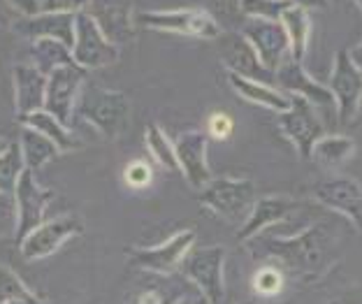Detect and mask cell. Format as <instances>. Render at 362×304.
Wrapping results in <instances>:
<instances>
[{"label":"cell","instance_id":"19","mask_svg":"<svg viewBox=\"0 0 362 304\" xmlns=\"http://www.w3.org/2000/svg\"><path fill=\"white\" fill-rule=\"evenodd\" d=\"M221 59H223L226 70L233 72V75H240L244 79H253V81H262V84L274 81V72H269L265 65H262L256 49L246 42L244 35L226 37L223 47H221Z\"/></svg>","mask_w":362,"mask_h":304},{"label":"cell","instance_id":"2","mask_svg":"<svg viewBox=\"0 0 362 304\" xmlns=\"http://www.w3.org/2000/svg\"><path fill=\"white\" fill-rule=\"evenodd\" d=\"M75 114L86 123H90L103 137L117 139L128 126L130 103L119 91L84 84L79 93V100L75 105Z\"/></svg>","mask_w":362,"mask_h":304},{"label":"cell","instance_id":"35","mask_svg":"<svg viewBox=\"0 0 362 304\" xmlns=\"http://www.w3.org/2000/svg\"><path fill=\"white\" fill-rule=\"evenodd\" d=\"M153 179V170L146 160H133L123 170V182L130 188H146Z\"/></svg>","mask_w":362,"mask_h":304},{"label":"cell","instance_id":"14","mask_svg":"<svg viewBox=\"0 0 362 304\" xmlns=\"http://www.w3.org/2000/svg\"><path fill=\"white\" fill-rule=\"evenodd\" d=\"M81 233H84V223H81L77 216H72V214L45 221L42 226L33 230L26 240L19 244L21 256L26 260L47 258V256H52V253L59 251L70 237L81 235Z\"/></svg>","mask_w":362,"mask_h":304},{"label":"cell","instance_id":"5","mask_svg":"<svg viewBox=\"0 0 362 304\" xmlns=\"http://www.w3.org/2000/svg\"><path fill=\"white\" fill-rule=\"evenodd\" d=\"M223 246H207V249H191L188 256L181 260V272L186 279L200 288L202 298L209 304H223Z\"/></svg>","mask_w":362,"mask_h":304},{"label":"cell","instance_id":"8","mask_svg":"<svg viewBox=\"0 0 362 304\" xmlns=\"http://www.w3.org/2000/svg\"><path fill=\"white\" fill-rule=\"evenodd\" d=\"M327 88H330L334 95L339 123L341 126H349V123L358 117L360 105H362V72L358 70V65L351 61V54L346 49H341V52L334 56V68H332V77Z\"/></svg>","mask_w":362,"mask_h":304},{"label":"cell","instance_id":"13","mask_svg":"<svg viewBox=\"0 0 362 304\" xmlns=\"http://www.w3.org/2000/svg\"><path fill=\"white\" fill-rule=\"evenodd\" d=\"M112 45H126L135 37V0H88L86 10Z\"/></svg>","mask_w":362,"mask_h":304},{"label":"cell","instance_id":"36","mask_svg":"<svg viewBox=\"0 0 362 304\" xmlns=\"http://www.w3.org/2000/svg\"><path fill=\"white\" fill-rule=\"evenodd\" d=\"M88 0H40V12L54 14H79L84 12Z\"/></svg>","mask_w":362,"mask_h":304},{"label":"cell","instance_id":"3","mask_svg":"<svg viewBox=\"0 0 362 304\" xmlns=\"http://www.w3.org/2000/svg\"><path fill=\"white\" fill-rule=\"evenodd\" d=\"M200 200L204 207H209L214 214L223 216L230 223H246V218L251 216L253 207L258 202L256 184L249 179H233V177H221L211 179L200 191Z\"/></svg>","mask_w":362,"mask_h":304},{"label":"cell","instance_id":"45","mask_svg":"<svg viewBox=\"0 0 362 304\" xmlns=\"http://www.w3.org/2000/svg\"><path fill=\"white\" fill-rule=\"evenodd\" d=\"M353 3H356V5L360 7V10H362V0H353Z\"/></svg>","mask_w":362,"mask_h":304},{"label":"cell","instance_id":"27","mask_svg":"<svg viewBox=\"0 0 362 304\" xmlns=\"http://www.w3.org/2000/svg\"><path fill=\"white\" fill-rule=\"evenodd\" d=\"M356 153V142L346 135H323L316 142L314 151H311V158H314L318 165H323L327 170H334L344 165L351 156Z\"/></svg>","mask_w":362,"mask_h":304},{"label":"cell","instance_id":"37","mask_svg":"<svg viewBox=\"0 0 362 304\" xmlns=\"http://www.w3.org/2000/svg\"><path fill=\"white\" fill-rule=\"evenodd\" d=\"M21 19V14L14 10L10 0H0V26H14V21Z\"/></svg>","mask_w":362,"mask_h":304},{"label":"cell","instance_id":"16","mask_svg":"<svg viewBox=\"0 0 362 304\" xmlns=\"http://www.w3.org/2000/svg\"><path fill=\"white\" fill-rule=\"evenodd\" d=\"M209 135L204 130H188L175 139V151L179 160V172H184L186 182L197 191L211 182V170L207 163Z\"/></svg>","mask_w":362,"mask_h":304},{"label":"cell","instance_id":"34","mask_svg":"<svg viewBox=\"0 0 362 304\" xmlns=\"http://www.w3.org/2000/svg\"><path fill=\"white\" fill-rule=\"evenodd\" d=\"M235 133V119L223 110H214L207 117V135L214 139H230Z\"/></svg>","mask_w":362,"mask_h":304},{"label":"cell","instance_id":"21","mask_svg":"<svg viewBox=\"0 0 362 304\" xmlns=\"http://www.w3.org/2000/svg\"><path fill=\"white\" fill-rule=\"evenodd\" d=\"M295 209H300V202L293 198H286V195H267V198H258L256 207H253L251 216L246 218V223L242 226L237 240L240 242L253 240V237L260 235L267 226L291 216Z\"/></svg>","mask_w":362,"mask_h":304},{"label":"cell","instance_id":"25","mask_svg":"<svg viewBox=\"0 0 362 304\" xmlns=\"http://www.w3.org/2000/svg\"><path fill=\"white\" fill-rule=\"evenodd\" d=\"M281 23L288 33V40H291V56L295 61H304V54H307L309 47V35H311V19H309V10L298 5H291L288 10L281 14Z\"/></svg>","mask_w":362,"mask_h":304},{"label":"cell","instance_id":"32","mask_svg":"<svg viewBox=\"0 0 362 304\" xmlns=\"http://www.w3.org/2000/svg\"><path fill=\"white\" fill-rule=\"evenodd\" d=\"M253 288H256V293L265 295V298H272V295L281 293L284 288V274L281 269H276L274 265H267L256 272V276H253Z\"/></svg>","mask_w":362,"mask_h":304},{"label":"cell","instance_id":"24","mask_svg":"<svg viewBox=\"0 0 362 304\" xmlns=\"http://www.w3.org/2000/svg\"><path fill=\"white\" fill-rule=\"evenodd\" d=\"M30 63L42 72V75H52L54 70L65 68V65H72L75 59H72V49L65 47L59 40H33V45L28 49Z\"/></svg>","mask_w":362,"mask_h":304},{"label":"cell","instance_id":"38","mask_svg":"<svg viewBox=\"0 0 362 304\" xmlns=\"http://www.w3.org/2000/svg\"><path fill=\"white\" fill-rule=\"evenodd\" d=\"M14 10L21 16H35L40 14V0H10Z\"/></svg>","mask_w":362,"mask_h":304},{"label":"cell","instance_id":"43","mask_svg":"<svg viewBox=\"0 0 362 304\" xmlns=\"http://www.w3.org/2000/svg\"><path fill=\"white\" fill-rule=\"evenodd\" d=\"M193 304H209V302H207V300H204V298H202V300H195Z\"/></svg>","mask_w":362,"mask_h":304},{"label":"cell","instance_id":"42","mask_svg":"<svg viewBox=\"0 0 362 304\" xmlns=\"http://www.w3.org/2000/svg\"><path fill=\"white\" fill-rule=\"evenodd\" d=\"M7 149H10V142H7V139H3V137H0V156H3Z\"/></svg>","mask_w":362,"mask_h":304},{"label":"cell","instance_id":"44","mask_svg":"<svg viewBox=\"0 0 362 304\" xmlns=\"http://www.w3.org/2000/svg\"><path fill=\"white\" fill-rule=\"evenodd\" d=\"M177 304H193V300H181V302H177Z\"/></svg>","mask_w":362,"mask_h":304},{"label":"cell","instance_id":"22","mask_svg":"<svg viewBox=\"0 0 362 304\" xmlns=\"http://www.w3.org/2000/svg\"><path fill=\"white\" fill-rule=\"evenodd\" d=\"M228 81H230V86L235 88V93L242 95L244 100H249L253 105H260V107H265V110H272L276 114L288 112V110H291V105H293L291 95L279 91V88L272 86V84L244 79L240 75H233V72H228Z\"/></svg>","mask_w":362,"mask_h":304},{"label":"cell","instance_id":"20","mask_svg":"<svg viewBox=\"0 0 362 304\" xmlns=\"http://www.w3.org/2000/svg\"><path fill=\"white\" fill-rule=\"evenodd\" d=\"M47 95V75H42L35 65H14V107L16 117H28L33 112L45 110Z\"/></svg>","mask_w":362,"mask_h":304},{"label":"cell","instance_id":"41","mask_svg":"<svg viewBox=\"0 0 362 304\" xmlns=\"http://www.w3.org/2000/svg\"><path fill=\"white\" fill-rule=\"evenodd\" d=\"M349 54H351V61L356 63V65H358V70L362 72V40H360V42H358L356 47L351 49Z\"/></svg>","mask_w":362,"mask_h":304},{"label":"cell","instance_id":"15","mask_svg":"<svg viewBox=\"0 0 362 304\" xmlns=\"http://www.w3.org/2000/svg\"><path fill=\"white\" fill-rule=\"evenodd\" d=\"M311 193H314V198L323 207L339 211L358 230H362V186L356 179H346V177L323 179V182H316L311 186Z\"/></svg>","mask_w":362,"mask_h":304},{"label":"cell","instance_id":"9","mask_svg":"<svg viewBox=\"0 0 362 304\" xmlns=\"http://www.w3.org/2000/svg\"><path fill=\"white\" fill-rule=\"evenodd\" d=\"M56 198L54 191L42 188L35 182V172L28 170L21 175L19 184H16L14 200H16V214H19V223H16V242H23L35 228L45 223V214L49 202Z\"/></svg>","mask_w":362,"mask_h":304},{"label":"cell","instance_id":"39","mask_svg":"<svg viewBox=\"0 0 362 304\" xmlns=\"http://www.w3.org/2000/svg\"><path fill=\"white\" fill-rule=\"evenodd\" d=\"M135 304H165V300H163V293L158 291H144L137 295Z\"/></svg>","mask_w":362,"mask_h":304},{"label":"cell","instance_id":"7","mask_svg":"<svg viewBox=\"0 0 362 304\" xmlns=\"http://www.w3.org/2000/svg\"><path fill=\"white\" fill-rule=\"evenodd\" d=\"M72 59L84 70L107 68L119 61V47L112 45L103 35L98 23L86 12L77 14L75 21V47H72Z\"/></svg>","mask_w":362,"mask_h":304},{"label":"cell","instance_id":"26","mask_svg":"<svg viewBox=\"0 0 362 304\" xmlns=\"http://www.w3.org/2000/svg\"><path fill=\"white\" fill-rule=\"evenodd\" d=\"M19 146L23 153V160H26L28 170H40L45 168L49 160H54L59 156V146H56L52 139H47L45 135H40L37 130H33L28 126H23L21 137H19Z\"/></svg>","mask_w":362,"mask_h":304},{"label":"cell","instance_id":"23","mask_svg":"<svg viewBox=\"0 0 362 304\" xmlns=\"http://www.w3.org/2000/svg\"><path fill=\"white\" fill-rule=\"evenodd\" d=\"M23 126H28L33 130H37L40 135H45L47 139H52V142L59 146L61 153H68V151H77L81 142L68 130V126H63V123L54 117V114H49L45 110L40 112H33L28 117H21L19 119Z\"/></svg>","mask_w":362,"mask_h":304},{"label":"cell","instance_id":"29","mask_svg":"<svg viewBox=\"0 0 362 304\" xmlns=\"http://www.w3.org/2000/svg\"><path fill=\"white\" fill-rule=\"evenodd\" d=\"M144 139H146V149H149V153L153 156V160L158 163V165H163V168L170 170V172H177L179 170L175 142H170L168 135L163 133V130L156 126V123H151V126L146 128Z\"/></svg>","mask_w":362,"mask_h":304},{"label":"cell","instance_id":"28","mask_svg":"<svg viewBox=\"0 0 362 304\" xmlns=\"http://www.w3.org/2000/svg\"><path fill=\"white\" fill-rule=\"evenodd\" d=\"M23 172H26V160L21 146L19 142H12L10 149L0 156V193H14Z\"/></svg>","mask_w":362,"mask_h":304},{"label":"cell","instance_id":"17","mask_svg":"<svg viewBox=\"0 0 362 304\" xmlns=\"http://www.w3.org/2000/svg\"><path fill=\"white\" fill-rule=\"evenodd\" d=\"M274 81L284 88V93L295 95V98H304L307 103L314 107H332L334 105V95L327 86L318 84L316 79H311L307 75V70L302 68L300 61H295L293 56L279 65L274 72Z\"/></svg>","mask_w":362,"mask_h":304},{"label":"cell","instance_id":"33","mask_svg":"<svg viewBox=\"0 0 362 304\" xmlns=\"http://www.w3.org/2000/svg\"><path fill=\"white\" fill-rule=\"evenodd\" d=\"M16 223H19V214H16L14 193H0V240L16 237Z\"/></svg>","mask_w":362,"mask_h":304},{"label":"cell","instance_id":"40","mask_svg":"<svg viewBox=\"0 0 362 304\" xmlns=\"http://www.w3.org/2000/svg\"><path fill=\"white\" fill-rule=\"evenodd\" d=\"M291 3L304 7V10H311V7H327V0H291Z\"/></svg>","mask_w":362,"mask_h":304},{"label":"cell","instance_id":"11","mask_svg":"<svg viewBox=\"0 0 362 304\" xmlns=\"http://www.w3.org/2000/svg\"><path fill=\"white\" fill-rule=\"evenodd\" d=\"M244 40L256 49L258 59L269 72H276L288 56H291V40L281 21L272 19H246L242 28Z\"/></svg>","mask_w":362,"mask_h":304},{"label":"cell","instance_id":"30","mask_svg":"<svg viewBox=\"0 0 362 304\" xmlns=\"http://www.w3.org/2000/svg\"><path fill=\"white\" fill-rule=\"evenodd\" d=\"M246 19H272L281 21V14L291 7V0H240Z\"/></svg>","mask_w":362,"mask_h":304},{"label":"cell","instance_id":"1","mask_svg":"<svg viewBox=\"0 0 362 304\" xmlns=\"http://www.w3.org/2000/svg\"><path fill=\"white\" fill-rule=\"evenodd\" d=\"M260 242V251H253V256L272 258L279 265H284L291 274H298L302 281H311L323 272L327 249H330V237H327L325 228H309L291 240H281V237H253Z\"/></svg>","mask_w":362,"mask_h":304},{"label":"cell","instance_id":"18","mask_svg":"<svg viewBox=\"0 0 362 304\" xmlns=\"http://www.w3.org/2000/svg\"><path fill=\"white\" fill-rule=\"evenodd\" d=\"M75 21L77 14H54L40 12L35 16H21L14 21L12 30L33 40H59L65 47H75Z\"/></svg>","mask_w":362,"mask_h":304},{"label":"cell","instance_id":"4","mask_svg":"<svg viewBox=\"0 0 362 304\" xmlns=\"http://www.w3.org/2000/svg\"><path fill=\"white\" fill-rule=\"evenodd\" d=\"M135 23L151 30L175 33V35L197 37V40H216L221 37L218 21L207 10L197 7H181V10H153L135 14Z\"/></svg>","mask_w":362,"mask_h":304},{"label":"cell","instance_id":"6","mask_svg":"<svg viewBox=\"0 0 362 304\" xmlns=\"http://www.w3.org/2000/svg\"><path fill=\"white\" fill-rule=\"evenodd\" d=\"M84 81H86V70L79 68L77 63L54 70L47 77L45 112L54 114L63 126L70 128L72 117H75V105L79 100L81 88H84Z\"/></svg>","mask_w":362,"mask_h":304},{"label":"cell","instance_id":"12","mask_svg":"<svg viewBox=\"0 0 362 304\" xmlns=\"http://www.w3.org/2000/svg\"><path fill=\"white\" fill-rule=\"evenodd\" d=\"M195 233L193 230H184L170 237L168 242H163L151 249H126V256L130 265L139 269H149L156 274H172L175 269L181 267V260L188 256V251L193 249Z\"/></svg>","mask_w":362,"mask_h":304},{"label":"cell","instance_id":"31","mask_svg":"<svg viewBox=\"0 0 362 304\" xmlns=\"http://www.w3.org/2000/svg\"><path fill=\"white\" fill-rule=\"evenodd\" d=\"M30 298H35V295L21 283V279L10 267H0V304H12Z\"/></svg>","mask_w":362,"mask_h":304},{"label":"cell","instance_id":"10","mask_svg":"<svg viewBox=\"0 0 362 304\" xmlns=\"http://www.w3.org/2000/svg\"><path fill=\"white\" fill-rule=\"evenodd\" d=\"M291 98H293L291 110L281 112L276 119L279 130L291 139L302 158H311V151H314L316 142L325 135L323 123L318 121L314 105L307 103L304 98H295V95Z\"/></svg>","mask_w":362,"mask_h":304}]
</instances>
